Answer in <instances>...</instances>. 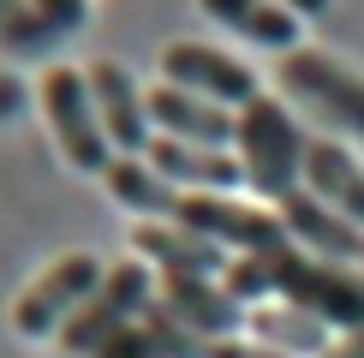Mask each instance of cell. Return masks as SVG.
Returning <instances> with one entry per match:
<instances>
[{"label": "cell", "instance_id": "6da1fadb", "mask_svg": "<svg viewBox=\"0 0 364 358\" xmlns=\"http://www.w3.org/2000/svg\"><path fill=\"white\" fill-rule=\"evenodd\" d=\"M233 156L245 168V191H257L269 203H281L287 191L305 185V131H299V119L281 96H257L239 114Z\"/></svg>", "mask_w": 364, "mask_h": 358}, {"label": "cell", "instance_id": "7a4b0ae2", "mask_svg": "<svg viewBox=\"0 0 364 358\" xmlns=\"http://www.w3.org/2000/svg\"><path fill=\"white\" fill-rule=\"evenodd\" d=\"M275 84L281 96L293 102L299 114L323 119L328 131H346V138H364V72L341 66L335 54L323 48H293L275 60Z\"/></svg>", "mask_w": 364, "mask_h": 358}, {"label": "cell", "instance_id": "3957f363", "mask_svg": "<svg viewBox=\"0 0 364 358\" xmlns=\"http://www.w3.org/2000/svg\"><path fill=\"white\" fill-rule=\"evenodd\" d=\"M269 281H275L281 305L311 310V317L328 322V328H364V275H353V268L323 263V257H311V251L287 245V251L269 257Z\"/></svg>", "mask_w": 364, "mask_h": 358}, {"label": "cell", "instance_id": "277c9868", "mask_svg": "<svg viewBox=\"0 0 364 358\" xmlns=\"http://www.w3.org/2000/svg\"><path fill=\"white\" fill-rule=\"evenodd\" d=\"M36 96H42V119H48L60 156H66L78 173L108 179V168H114L119 156H114L108 131H102V119H96L90 78H84L78 66H48V72H42V84H36Z\"/></svg>", "mask_w": 364, "mask_h": 358}, {"label": "cell", "instance_id": "5b68a950", "mask_svg": "<svg viewBox=\"0 0 364 358\" xmlns=\"http://www.w3.org/2000/svg\"><path fill=\"white\" fill-rule=\"evenodd\" d=\"M156 268H149L144 257H126V263H114L108 275H102V287H96V298L78 310V317L66 322V335H60V347H66L72 358H102L114 347L126 328H138V317L156 298H149V287H156Z\"/></svg>", "mask_w": 364, "mask_h": 358}, {"label": "cell", "instance_id": "8992f818", "mask_svg": "<svg viewBox=\"0 0 364 358\" xmlns=\"http://www.w3.org/2000/svg\"><path fill=\"white\" fill-rule=\"evenodd\" d=\"M102 275H108V268L90 257V251H66V257H54V263L18 293V305H12V335H18V340L66 335V322L78 317L90 298H96Z\"/></svg>", "mask_w": 364, "mask_h": 358}, {"label": "cell", "instance_id": "52a82bcc", "mask_svg": "<svg viewBox=\"0 0 364 358\" xmlns=\"http://www.w3.org/2000/svg\"><path fill=\"white\" fill-rule=\"evenodd\" d=\"M173 227L209 239V245H221V251L233 245L239 257H275V251L293 245L275 209H257V203H239V197H215V191H186Z\"/></svg>", "mask_w": 364, "mask_h": 358}, {"label": "cell", "instance_id": "ba28073f", "mask_svg": "<svg viewBox=\"0 0 364 358\" xmlns=\"http://www.w3.org/2000/svg\"><path fill=\"white\" fill-rule=\"evenodd\" d=\"M161 84L203 96L215 108H233V114H245L263 96V84H257V72L245 60H233L227 48H209V42H168L161 48Z\"/></svg>", "mask_w": 364, "mask_h": 358}, {"label": "cell", "instance_id": "9c48e42d", "mask_svg": "<svg viewBox=\"0 0 364 358\" xmlns=\"http://www.w3.org/2000/svg\"><path fill=\"white\" fill-rule=\"evenodd\" d=\"M84 78H90V96H96V119H102V131H108V143L119 149V156H149L156 131H149V108H144L138 78H132L119 60H96Z\"/></svg>", "mask_w": 364, "mask_h": 358}, {"label": "cell", "instance_id": "30bf717a", "mask_svg": "<svg viewBox=\"0 0 364 358\" xmlns=\"http://www.w3.org/2000/svg\"><path fill=\"white\" fill-rule=\"evenodd\" d=\"M144 108H149V131H156V138H179V143H197V149H233V131H239L233 108L186 96V90H173V84H149Z\"/></svg>", "mask_w": 364, "mask_h": 358}, {"label": "cell", "instance_id": "8fae6325", "mask_svg": "<svg viewBox=\"0 0 364 358\" xmlns=\"http://www.w3.org/2000/svg\"><path fill=\"white\" fill-rule=\"evenodd\" d=\"M161 298L156 305L168 310L173 322H186L203 347H215V340H239L245 335V305H239L227 287H215V281H197V275H161L156 281Z\"/></svg>", "mask_w": 364, "mask_h": 358}, {"label": "cell", "instance_id": "7c38bea8", "mask_svg": "<svg viewBox=\"0 0 364 358\" xmlns=\"http://www.w3.org/2000/svg\"><path fill=\"white\" fill-rule=\"evenodd\" d=\"M275 215H281L287 239H293L299 251H311V257H323V263L364 257V233H358L346 215H335L328 203H316L305 185H299V191H287V197L275 203Z\"/></svg>", "mask_w": 364, "mask_h": 358}, {"label": "cell", "instance_id": "4fadbf2b", "mask_svg": "<svg viewBox=\"0 0 364 358\" xmlns=\"http://www.w3.org/2000/svg\"><path fill=\"white\" fill-rule=\"evenodd\" d=\"M305 191L364 233V161L341 138H305Z\"/></svg>", "mask_w": 364, "mask_h": 358}, {"label": "cell", "instance_id": "5bb4252c", "mask_svg": "<svg viewBox=\"0 0 364 358\" xmlns=\"http://www.w3.org/2000/svg\"><path fill=\"white\" fill-rule=\"evenodd\" d=\"M144 161L173 191H215V197H227V191L245 185V168H239L233 149H197V143H179V138H156Z\"/></svg>", "mask_w": 364, "mask_h": 358}, {"label": "cell", "instance_id": "9a60e30c", "mask_svg": "<svg viewBox=\"0 0 364 358\" xmlns=\"http://www.w3.org/2000/svg\"><path fill=\"white\" fill-rule=\"evenodd\" d=\"M132 251H138L149 268H161V275H197V281H215V275H227V263H233L221 245L173 227V221H138Z\"/></svg>", "mask_w": 364, "mask_h": 358}, {"label": "cell", "instance_id": "2e32d148", "mask_svg": "<svg viewBox=\"0 0 364 358\" xmlns=\"http://www.w3.org/2000/svg\"><path fill=\"white\" fill-rule=\"evenodd\" d=\"M197 6L209 12L221 30H233L239 42H251V48H269V54H293L299 48V24L287 6H275V0H197Z\"/></svg>", "mask_w": 364, "mask_h": 358}, {"label": "cell", "instance_id": "e0dca14e", "mask_svg": "<svg viewBox=\"0 0 364 358\" xmlns=\"http://www.w3.org/2000/svg\"><path fill=\"white\" fill-rule=\"evenodd\" d=\"M245 328L257 335V347H275L287 358H323L335 347L328 340V322H316L299 305H257V310H245Z\"/></svg>", "mask_w": 364, "mask_h": 358}, {"label": "cell", "instance_id": "ac0fdd59", "mask_svg": "<svg viewBox=\"0 0 364 358\" xmlns=\"http://www.w3.org/2000/svg\"><path fill=\"white\" fill-rule=\"evenodd\" d=\"M102 185L114 191L119 209H132V215H144V221H173L179 215V197H186V191H173L144 156H119Z\"/></svg>", "mask_w": 364, "mask_h": 358}, {"label": "cell", "instance_id": "d6986e66", "mask_svg": "<svg viewBox=\"0 0 364 358\" xmlns=\"http://www.w3.org/2000/svg\"><path fill=\"white\" fill-rule=\"evenodd\" d=\"M54 42H66V36H60V30H54L48 18H42V12L30 6V0H24L18 12H6V24H0V48H6V54H18V60L48 54Z\"/></svg>", "mask_w": 364, "mask_h": 358}, {"label": "cell", "instance_id": "ffe728a7", "mask_svg": "<svg viewBox=\"0 0 364 358\" xmlns=\"http://www.w3.org/2000/svg\"><path fill=\"white\" fill-rule=\"evenodd\" d=\"M24 108H30V84L18 78V72L0 66V126H12V119H18Z\"/></svg>", "mask_w": 364, "mask_h": 358}, {"label": "cell", "instance_id": "44dd1931", "mask_svg": "<svg viewBox=\"0 0 364 358\" xmlns=\"http://www.w3.org/2000/svg\"><path fill=\"white\" fill-rule=\"evenodd\" d=\"M203 358H287V352L257 347V340H215V347H203Z\"/></svg>", "mask_w": 364, "mask_h": 358}, {"label": "cell", "instance_id": "7402d4cb", "mask_svg": "<svg viewBox=\"0 0 364 358\" xmlns=\"http://www.w3.org/2000/svg\"><path fill=\"white\" fill-rule=\"evenodd\" d=\"M275 6H287L299 24H311V18H328V6H335V0H275Z\"/></svg>", "mask_w": 364, "mask_h": 358}, {"label": "cell", "instance_id": "603a6c76", "mask_svg": "<svg viewBox=\"0 0 364 358\" xmlns=\"http://www.w3.org/2000/svg\"><path fill=\"white\" fill-rule=\"evenodd\" d=\"M323 358H364V328H346V335H341Z\"/></svg>", "mask_w": 364, "mask_h": 358}, {"label": "cell", "instance_id": "cb8c5ba5", "mask_svg": "<svg viewBox=\"0 0 364 358\" xmlns=\"http://www.w3.org/2000/svg\"><path fill=\"white\" fill-rule=\"evenodd\" d=\"M24 6V0H0V24H6V12H18Z\"/></svg>", "mask_w": 364, "mask_h": 358}]
</instances>
